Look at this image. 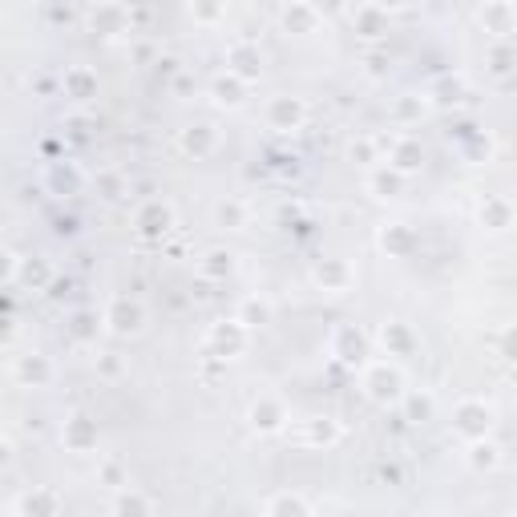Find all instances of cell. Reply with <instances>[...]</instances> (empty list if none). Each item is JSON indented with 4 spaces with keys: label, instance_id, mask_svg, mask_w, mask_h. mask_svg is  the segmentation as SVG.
Masks as SVG:
<instances>
[{
    "label": "cell",
    "instance_id": "f35d334b",
    "mask_svg": "<svg viewBox=\"0 0 517 517\" xmlns=\"http://www.w3.org/2000/svg\"><path fill=\"white\" fill-rule=\"evenodd\" d=\"M348 158H352V162H360V166H368V170L384 166V158H380V138H352Z\"/></svg>",
    "mask_w": 517,
    "mask_h": 517
},
{
    "label": "cell",
    "instance_id": "5b68a950",
    "mask_svg": "<svg viewBox=\"0 0 517 517\" xmlns=\"http://www.w3.org/2000/svg\"><path fill=\"white\" fill-rule=\"evenodd\" d=\"M134 231H138V239H146V243H162L170 231H174V223H178V215H174V206L166 202V198H142L138 206H134Z\"/></svg>",
    "mask_w": 517,
    "mask_h": 517
},
{
    "label": "cell",
    "instance_id": "4fadbf2b",
    "mask_svg": "<svg viewBox=\"0 0 517 517\" xmlns=\"http://www.w3.org/2000/svg\"><path fill=\"white\" fill-rule=\"evenodd\" d=\"M227 73H235V77H243L247 85H255V81L263 77V49H259L255 41H247V37L231 41V45H227Z\"/></svg>",
    "mask_w": 517,
    "mask_h": 517
},
{
    "label": "cell",
    "instance_id": "7dc6e473",
    "mask_svg": "<svg viewBox=\"0 0 517 517\" xmlns=\"http://www.w3.org/2000/svg\"><path fill=\"white\" fill-rule=\"evenodd\" d=\"M380 473H384V481H400V469H396V465H384Z\"/></svg>",
    "mask_w": 517,
    "mask_h": 517
},
{
    "label": "cell",
    "instance_id": "1f68e13d",
    "mask_svg": "<svg viewBox=\"0 0 517 517\" xmlns=\"http://www.w3.org/2000/svg\"><path fill=\"white\" fill-rule=\"evenodd\" d=\"M505 461V453H501V445L493 441V437H485V441H473V445H465V465L473 469V473H493L497 465Z\"/></svg>",
    "mask_w": 517,
    "mask_h": 517
},
{
    "label": "cell",
    "instance_id": "7c38bea8",
    "mask_svg": "<svg viewBox=\"0 0 517 517\" xmlns=\"http://www.w3.org/2000/svg\"><path fill=\"white\" fill-rule=\"evenodd\" d=\"M13 380L21 384V388H49L53 380H57V368H53V360L45 356V352H17L13 356Z\"/></svg>",
    "mask_w": 517,
    "mask_h": 517
},
{
    "label": "cell",
    "instance_id": "cb8c5ba5",
    "mask_svg": "<svg viewBox=\"0 0 517 517\" xmlns=\"http://www.w3.org/2000/svg\"><path fill=\"white\" fill-rule=\"evenodd\" d=\"M53 263L41 259V255H21V267L13 275V287H25V291H49L53 287Z\"/></svg>",
    "mask_w": 517,
    "mask_h": 517
},
{
    "label": "cell",
    "instance_id": "6da1fadb",
    "mask_svg": "<svg viewBox=\"0 0 517 517\" xmlns=\"http://www.w3.org/2000/svg\"><path fill=\"white\" fill-rule=\"evenodd\" d=\"M360 388L376 408H400L408 396V376L396 360H368L360 368Z\"/></svg>",
    "mask_w": 517,
    "mask_h": 517
},
{
    "label": "cell",
    "instance_id": "7a4b0ae2",
    "mask_svg": "<svg viewBox=\"0 0 517 517\" xmlns=\"http://www.w3.org/2000/svg\"><path fill=\"white\" fill-rule=\"evenodd\" d=\"M247 348H251V328L239 316L215 320L211 328H206V336H202V352L211 356V360H223V364L247 356Z\"/></svg>",
    "mask_w": 517,
    "mask_h": 517
},
{
    "label": "cell",
    "instance_id": "d4e9b609",
    "mask_svg": "<svg viewBox=\"0 0 517 517\" xmlns=\"http://www.w3.org/2000/svg\"><path fill=\"white\" fill-rule=\"evenodd\" d=\"M106 328V320H101L93 307H77V312H69V320H65V336H69V344H77V348H89V344H97V332Z\"/></svg>",
    "mask_w": 517,
    "mask_h": 517
},
{
    "label": "cell",
    "instance_id": "d6986e66",
    "mask_svg": "<svg viewBox=\"0 0 517 517\" xmlns=\"http://www.w3.org/2000/svg\"><path fill=\"white\" fill-rule=\"evenodd\" d=\"M477 25L485 33H493L497 41H509L517 33V13H513L509 0H489V5L477 9Z\"/></svg>",
    "mask_w": 517,
    "mask_h": 517
},
{
    "label": "cell",
    "instance_id": "d590c367",
    "mask_svg": "<svg viewBox=\"0 0 517 517\" xmlns=\"http://www.w3.org/2000/svg\"><path fill=\"white\" fill-rule=\"evenodd\" d=\"M235 316L255 332V328H267L271 320H275V307L267 303V299H259V295H247V299H239V307H235Z\"/></svg>",
    "mask_w": 517,
    "mask_h": 517
},
{
    "label": "cell",
    "instance_id": "b9f144b4",
    "mask_svg": "<svg viewBox=\"0 0 517 517\" xmlns=\"http://www.w3.org/2000/svg\"><path fill=\"white\" fill-rule=\"evenodd\" d=\"M186 17L198 25H219V21H227V5H190Z\"/></svg>",
    "mask_w": 517,
    "mask_h": 517
},
{
    "label": "cell",
    "instance_id": "8fae6325",
    "mask_svg": "<svg viewBox=\"0 0 517 517\" xmlns=\"http://www.w3.org/2000/svg\"><path fill=\"white\" fill-rule=\"evenodd\" d=\"M312 283L320 291H328V295H348L356 287V267L348 259H340V255H328V259H320L312 267Z\"/></svg>",
    "mask_w": 517,
    "mask_h": 517
},
{
    "label": "cell",
    "instance_id": "83f0119b",
    "mask_svg": "<svg viewBox=\"0 0 517 517\" xmlns=\"http://www.w3.org/2000/svg\"><path fill=\"white\" fill-rule=\"evenodd\" d=\"M231 275H235V251H227V247L202 251V259H198V279L202 283H227Z\"/></svg>",
    "mask_w": 517,
    "mask_h": 517
},
{
    "label": "cell",
    "instance_id": "e575fe53",
    "mask_svg": "<svg viewBox=\"0 0 517 517\" xmlns=\"http://www.w3.org/2000/svg\"><path fill=\"white\" fill-rule=\"evenodd\" d=\"M215 223H219L223 231H247V223H251V206H247L243 198H223V202L215 206Z\"/></svg>",
    "mask_w": 517,
    "mask_h": 517
},
{
    "label": "cell",
    "instance_id": "ac0fdd59",
    "mask_svg": "<svg viewBox=\"0 0 517 517\" xmlns=\"http://www.w3.org/2000/svg\"><path fill=\"white\" fill-rule=\"evenodd\" d=\"M89 29L101 33V37L134 33V9H126V5H93L89 9Z\"/></svg>",
    "mask_w": 517,
    "mask_h": 517
},
{
    "label": "cell",
    "instance_id": "7bdbcfd3",
    "mask_svg": "<svg viewBox=\"0 0 517 517\" xmlns=\"http://www.w3.org/2000/svg\"><path fill=\"white\" fill-rule=\"evenodd\" d=\"M497 356L501 360H509V364H517V324H505L501 332H497Z\"/></svg>",
    "mask_w": 517,
    "mask_h": 517
},
{
    "label": "cell",
    "instance_id": "ffe728a7",
    "mask_svg": "<svg viewBox=\"0 0 517 517\" xmlns=\"http://www.w3.org/2000/svg\"><path fill=\"white\" fill-rule=\"evenodd\" d=\"M477 223L485 231H509L517 223V206L505 198V194H485L477 202Z\"/></svg>",
    "mask_w": 517,
    "mask_h": 517
},
{
    "label": "cell",
    "instance_id": "4316f807",
    "mask_svg": "<svg viewBox=\"0 0 517 517\" xmlns=\"http://www.w3.org/2000/svg\"><path fill=\"white\" fill-rule=\"evenodd\" d=\"M279 25L283 33H320V9L307 5V0H291L279 9Z\"/></svg>",
    "mask_w": 517,
    "mask_h": 517
},
{
    "label": "cell",
    "instance_id": "681fc988",
    "mask_svg": "<svg viewBox=\"0 0 517 517\" xmlns=\"http://www.w3.org/2000/svg\"><path fill=\"white\" fill-rule=\"evenodd\" d=\"M513 13H517V5H513Z\"/></svg>",
    "mask_w": 517,
    "mask_h": 517
},
{
    "label": "cell",
    "instance_id": "d6a6232c",
    "mask_svg": "<svg viewBox=\"0 0 517 517\" xmlns=\"http://www.w3.org/2000/svg\"><path fill=\"white\" fill-rule=\"evenodd\" d=\"M429 101L433 97H421V93H404L392 101V122L396 126H421V118L429 114Z\"/></svg>",
    "mask_w": 517,
    "mask_h": 517
},
{
    "label": "cell",
    "instance_id": "9a60e30c",
    "mask_svg": "<svg viewBox=\"0 0 517 517\" xmlns=\"http://www.w3.org/2000/svg\"><path fill=\"white\" fill-rule=\"evenodd\" d=\"M61 93L73 101V106H89V101H97V93H101V81L89 65H69L61 73Z\"/></svg>",
    "mask_w": 517,
    "mask_h": 517
},
{
    "label": "cell",
    "instance_id": "c3c4849f",
    "mask_svg": "<svg viewBox=\"0 0 517 517\" xmlns=\"http://www.w3.org/2000/svg\"><path fill=\"white\" fill-rule=\"evenodd\" d=\"M513 517H517V497H513Z\"/></svg>",
    "mask_w": 517,
    "mask_h": 517
},
{
    "label": "cell",
    "instance_id": "f6af8a7d",
    "mask_svg": "<svg viewBox=\"0 0 517 517\" xmlns=\"http://www.w3.org/2000/svg\"><path fill=\"white\" fill-rule=\"evenodd\" d=\"M489 61H493V65H489L493 73H509V69H513V53H509V49H493Z\"/></svg>",
    "mask_w": 517,
    "mask_h": 517
},
{
    "label": "cell",
    "instance_id": "f546056e",
    "mask_svg": "<svg viewBox=\"0 0 517 517\" xmlns=\"http://www.w3.org/2000/svg\"><path fill=\"white\" fill-rule=\"evenodd\" d=\"M404 174H396L388 162L384 166H376V170H368V178H364V186H368V194L372 198H380V202H392V198H400L404 194Z\"/></svg>",
    "mask_w": 517,
    "mask_h": 517
},
{
    "label": "cell",
    "instance_id": "bcb514c9",
    "mask_svg": "<svg viewBox=\"0 0 517 517\" xmlns=\"http://www.w3.org/2000/svg\"><path fill=\"white\" fill-rule=\"evenodd\" d=\"M368 73H372V77L384 73V57H380V53H368Z\"/></svg>",
    "mask_w": 517,
    "mask_h": 517
},
{
    "label": "cell",
    "instance_id": "9c48e42d",
    "mask_svg": "<svg viewBox=\"0 0 517 517\" xmlns=\"http://www.w3.org/2000/svg\"><path fill=\"white\" fill-rule=\"evenodd\" d=\"M61 445L65 453H77V457H93L97 445H101V429L89 412H69L61 421Z\"/></svg>",
    "mask_w": 517,
    "mask_h": 517
},
{
    "label": "cell",
    "instance_id": "74e56055",
    "mask_svg": "<svg viewBox=\"0 0 517 517\" xmlns=\"http://www.w3.org/2000/svg\"><path fill=\"white\" fill-rule=\"evenodd\" d=\"M93 186H97V194L106 198V202H118V198L130 190V182H126V174H122V170H97Z\"/></svg>",
    "mask_w": 517,
    "mask_h": 517
},
{
    "label": "cell",
    "instance_id": "5bb4252c",
    "mask_svg": "<svg viewBox=\"0 0 517 517\" xmlns=\"http://www.w3.org/2000/svg\"><path fill=\"white\" fill-rule=\"evenodd\" d=\"M219 146H223V138H219V130L211 122H194V126L178 130V150L186 158H194V162H206Z\"/></svg>",
    "mask_w": 517,
    "mask_h": 517
},
{
    "label": "cell",
    "instance_id": "52a82bcc",
    "mask_svg": "<svg viewBox=\"0 0 517 517\" xmlns=\"http://www.w3.org/2000/svg\"><path fill=\"white\" fill-rule=\"evenodd\" d=\"M328 356L336 364H344V368H364L368 364V336H364V328L352 324V320L336 324L332 336H328Z\"/></svg>",
    "mask_w": 517,
    "mask_h": 517
},
{
    "label": "cell",
    "instance_id": "8992f818",
    "mask_svg": "<svg viewBox=\"0 0 517 517\" xmlns=\"http://www.w3.org/2000/svg\"><path fill=\"white\" fill-rule=\"evenodd\" d=\"M287 441L295 449H336L344 441V425L336 417H303L287 429Z\"/></svg>",
    "mask_w": 517,
    "mask_h": 517
},
{
    "label": "cell",
    "instance_id": "ee69618b",
    "mask_svg": "<svg viewBox=\"0 0 517 517\" xmlns=\"http://www.w3.org/2000/svg\"><path fill=\"white\" fill-rule=\"evenodd\" d=\"M457 93H461V77H441L433 85V101H457Z\"/></svg>",
    "mask_w": 517,
    "mask_h": 517
},
{
    "label": "cell",
    "instance_id": "30bf717a",
    "mask_svg": "<svg viewBox=\"0 0 517 517\" xmlns=\"http://www.w3.org/2000/svg\"><path fill=\"white\" fill-rule=\"evenodd\" d=\"M263 118H267V126H271L275 134H295V130L307 126V101L295 97V93H279V97L267 101Z\"/></svg>",
    "mask_w": 517,
    "mask_h": 517
},
{
    "label": "cell",
    "instance_id": "8d00e7d4",
    "mask_svg": "<svg viewBox=\"0 0 517 517\" xmlns=\"http://www.w3.org/2000/svg\"><path fill=\"white\" fill-rule=\"evenodd\" d=\"M404 421H412V425H421V421H429L433 412H437V400H433V392H417V388H408V396H404Z\"/></svg>",
    "mask_w": 517,
    "mask_h": 517
},
{
    "label": "cell",
    "instance_id": "836d02e7",
    "mask_svg": "<svg viewBox=\"0 0 517 517\" xmlns=\"http://www.w3.org/2000/svg\"><path fill=\"white\" fill-rule=\"evenodd\" d=\"M110 517H154V501L142 489H122V493H114Z\"/></svg>",
    "mask_w": 517,
    "mask_h": 517
},
{
    "label": "cell",
    "instance_id": "484cf974",
    "mask_svg": "<svg viewBox=\"0 0 517 517\" xmlns=\"http://www.w3.org/2000/svg\"><path fill=\"white\" fill-rule=\"evenodd\" d=\"M376 243H380V251L388 259H404V255L417 251V231H412L408 223H384L380 235H376Z\"/></svg>",
    "mask_w": 517,
    "mask_h": 517
},
{
    "label": "cell",
    "instance_id": "ba28073f",
    "mask_svg": "<svg viewBox=\"0 0 517 517\" xmlns=\"http://www.w3.org/2000/svg\"><path fill=\"white\" fill-rule=\"evenodd\" d=\"M247 425L259 433V437H287V429H291V412H287V404L279 400V396H255L251 400V408H247Z\"/></svg>",
    "mask_w": 517,
    "mask_h": 517
},
{
    "label": "cell",
    "instance_id": "7402d4cb",
    "mask_svg": "<svg viewBox=\"0 0 517 517\" xmlns=\"http://www.w3.org/2000/svg\"><path fill=\"white\" fill-rule=\"evenodd\" d=\"M348 17H352V29L364 41H380L392 29V13L384 5H356V9H348Z\"/></svg>",
    "mask_w": 517,
    "mask_h": 517
},
{
    "label": "cell",
    "instance_id": "ab89813d",
    "mask_svg": "<svg viewBox=\"0 0 517 517\" xmlns=\"http://www.w3.org/2000/svg\"><path fill=\"white\" fill-rule=\"evenodd\" d=\"M97 481L106 485V489H114V493L130 489V481H126V469H122V461H118V457H106V461L97 465Z\"/></svg>",
    "mask_w": 517,
    "mask_h": 517
},
{
    "label": "cell",
    "instance_id": "f1b7e54d",
    "mask_svg": "<svg viewBox=\"0 0 517 517\" xmlns=\"http://www.w3.org/2000/svg\"><path fill=\"white\" fill-rule=\"evenodd\" d=\"M453 142H457V154L465 158V162H473V166H481L485 158H489V150H493V142H489V134L485 130H477V126H457V134H453Z\"/></svg>",
    "mask_w": 517,
    "mask_h": 517
},
{
    "label": "cell",
    "instance_id": "44dd1931",
    "mask_svg": "<svg viewBox=\"0 0 517 517\" xmlns=\"http://www.w3.org/2000/svg\"><path fill=\"white\" fill-rule=\"evenodd\" d=\"M376 340H380V348H384V356L388 360H396V356H412L417 352V332H412L404 320H384L380 324V332H376Z\"/></svg>",
    "mask_w": 517,
    "mask_h": 517
},
{
    "label": "cell",
    "instance_id": "4dcf8cb0",
    "mask_svg": "<svg viewBox=\"0 0 517 517\" xmlns=\"http://www.w3.org/2000/svg\"><path fill=\"white\" fill-rule=\"evenodd\" d=\"M263 517H312V505L295 489H279L263 501Z\"/></svg>",
    "mask_w": 517,
    "mask_h": 517
},
{
    "label": "cell",
    "instance_id": "2e32d148",
    "mask_svg": "<svg viewBox=\"0 0 517 517\" xmlns=\"http://www.w3.org/2000/svg\"><path fill=\"white\" fill-rule=\"evenodd\" d=\"M13 517H61V493L49 485H33L17 497Z\"/></svg>",
    "mask_w": 517,
    "mask_h": 517
},
{
    "label": "cell",
    "instance_id": "e0dca14e",
    "mask_svg": "<svg viewBox=\"0 0 517 517\" xmlns=\"http://www.w3.org/2000/svg\"><path fill=\"white\" fill-rule=\"evenodd\" d=\"M388 166H392L396 174H404V178L421 174V166H425V146H421V138H412V134L392 138V146H388Z\"/></svg>",
    "mask_w": 517,
    "mask_h": 517
},
{
    "label": "cell",
    "instance_id": "3957f363",
    "mask_svg": "<svg viewBox=\"0 0 517 517\" xmlns=\"http://www.w3.org/2000/svg\"><path fill=\"white\" fill-rule=\"evenodd\" d=\"M493 425H497V412H493L485 400H477V396L457 400V408H453V433H457L465 445L485 441V437L493 433Z\"/></svg>",
    "mask_w": 517,
    "mask_h": 517
},
{
    "label": "cell",
    "instance_id": "60d3db41",
    "mask_svg": "<svg viewBox=\"0 0 517 517\" xmlns=\"http://www.w3.org/2000/svg\"><path fill=\"white\" fill-rule=\"evenodd\" d=\"M122 372H126V360L118 352H97V376L101 380H122Z\"/></svg>",
    "mask_w": 517,
    "mask_h": 517
},
{
    "label": "cell",
    "instance_id": "277c9868",
    "mask_svg": "<svg viewBox=\"0 0 517 517\" xmlns=\"http://www.w3.org/2000/svg\"><path fill=\"white\" fill-rule=\"evenodd\" d=\"M101 320H106V332L118 336V340H134L146 332V307L142 299L134 295H114L106 303V312H101Z\"/></svg>",
    "mask_w": 517,
    "mask_h": 517
},
{
    "label": "cell",
    "instance_id": "603a6c76",
    "mask_svg": "<svg viewBox=\"0 0 517 517\" xmlns=\"http://www.w3.org/2000/svg\"><path fill=\"white\" fill-rule=\"evenodd\" d=\"M247 97H251V85L243 77H235V73H219L211 81V101L219 110H243Z\"/></svg>",
    "mask_w": 517,
    "mask_h": 517
}]
</instances>
